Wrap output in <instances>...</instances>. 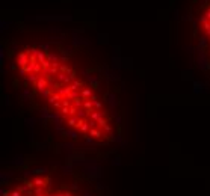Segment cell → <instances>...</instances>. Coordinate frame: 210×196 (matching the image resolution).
Here are the masks:
<instances>
[{
  "mask_svg": "<svg viewBox=\"0 0 210 196\" xmlns=\"http://www.w3.org/2000/svg\"><path fill=\"white\" fill-rule=\"evenodd\" d=\"M198 24H199V32H201V36L203 39L206 41L207 44V50L210 53V0L204 5L201 14H199V20H198Z\"/></svg>",
  "mask_w": 210,
  "mask_h": 196,
  "instance_id": "cell-3",
  "label": "cell"
},
{
  "mask_svg": "<svg viewBox=\"0 0 210 196\" xmlns=\"http://www.w3.org/2000/svg\"><path fill=\"white\" fill-rule=\"evenodd\" d=\"M15 65L26 83L77 136L97 142L113 136L111 112L97 88L62 53L30 45L20 51Z\"/></svg>",
  "mask_w": 210,
  "mask_h": 196,
  "instance_id": "cell-1",
  "label": "cell"
},
{
  "mask_svg": "<svg viewBox=\"0 0 210 196\" xmlns=\"http://www.w3.org/2000/svg\"><path fill=\"white\" fill-rule=\"evenodd\" d=\"M3 196H91L77 181L56 172H33L9 183Z\"/></svg>",
  "mask_w": 210,
  "mask_h": 196,
  "instance_id": "cell-2",
  "label": "cell"
}]
</instances>
